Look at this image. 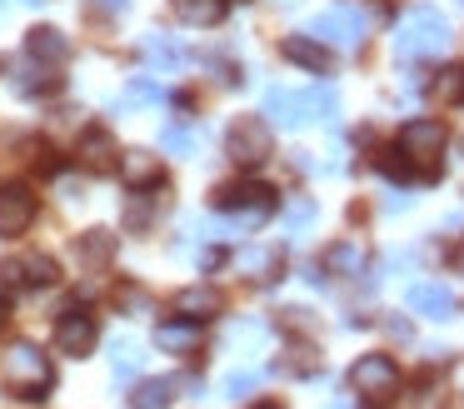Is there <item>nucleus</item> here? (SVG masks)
Here are the masks:
<instances>
[{
	"mask_svg": "<svg viewBox=\"0 0 464 409\" xmlns=\"http://www.w3.org/2000/svg\"><path fill=\"white\" fill-rule=\"evenodd\" d=\"M121 180L130 190H160V155H150V150H125L121 155Z\"/></svg>",
	"mask_w": 464,
	"mask_h": 409,
	"instance_id": "obj_14",
	"label": "nucleus"
},
{
	"mask_svg": "<svg viewBox=\"0 0 464 409\" xmlns=\"http://www.w3.org/2000/svg\"><path fill=\"white\" fill-rule=\"evenodd\" d=\"M255 385H260V375H255V369H235V375L225 379V399H240V394H250Z\"/></svg>",
	"mask_w": 464,
	"mask_h": 409,
	"instance_id": "obj_29",
	"label": "nucleus"
},
{
	"mask_svg": "<svg viewBox=\"0 0 464 409\" xmlns=\"http://www.w3.org/2000/svg\"><path fill=\"white\" fill-rule=\"evenodd\" d=\"M61 85H65V80L55 75V70L45 65V60H31V65H25L21 75H15V90H21V95H55Z\"/></svg>",
	"mask_w": 464,
	"mask_h": 409,
	"instance_id": "obj_20",
	"label": "nucleus"
},
{
	"mask_svg": "<svg viewBox=\"0 0 464 409\" xmlns=\"http://www.w3.org/2000/svg\"><path fill=\"white\" fill-rule=\"evenodd\" d=\"M11 325V299H5V289H0V329Z\"/></svg>",
	"mask_w": 464,
	"mask_h": 409,
	"instance_id": "obj_34",
	"label": "nucleus"
},
{
	"mask_svg": "<svg viewBox=\"0 0 464 409\" xmlns=\"http://www.w3.org/2000/svg\"><path fill=\"white\" fill-rule=\"evenodd\" d=\"M0 385L11 389L15 399H25V404H41V399H51V385H55V369L51 359L41 355V345H11V355L0 359Z\"/></svg>",
	"mask_w": 464,
	"mask_h": 409,
	"instance_id": "obj_1",
	"label": "nucleus"
},
{
	"mask_svg": "<svg viewBox=\"0 0 464 409\" xmlns=\"http://www.w3.org/2000/svg\"><path fill=\"white\" fill-rule=\"evenodd\" d=\"M121 299H125L130 309H150V295H145V289H135V285H125V289H121Z\"/></svg>",
	"mask_w": 464,
	"mask_h": 409,
	"instance_id": "obj_33",
	"label": "nucleus"
},
{
	"mask_svg": "<svg viewBox=\"0 0 464 409\" xmlns=\"http://www.w3.org/2000/svg\"><path fill=\"white\" fill-rule=\"evenodd\" d=\"M155 345L170 349V355H190V349L200 345V325H195V319H165V325L155 329Z\"/></svg>",
	"mask_w": 464,
	"mask_h": 409,
	"instance_id": "obj_19",
	"label": "nucleus"
},
{
	"mask_svg": "<svg viewBox=\"0 0 464 409\" xmlns=\"http://www.w3.org/2000/svg\"><path fill=\"white\" fill-rule=\"evenodd\" d=\"M160 140L170 150H190V130H180V125H170V130H160Z\"/></svg>",
	"mask_w": 464,
	"mask_h": 409,
	"instance_id": "obj_32",
	"label": "nucleus"
},
{
	"mask_svg": "<svg viewBox=\"0 0 464 409\" xmlns=\"http://www.w3.org/2000/svg\"><path fill=\"white\" fill-rule=\"evenodd\" d=\"M160 90L150 85V80H130V90H125V105H140V100H155Z\"/></svg>",
	"mask_w": 464,
	"mask_h": 409,
	"instance_id": "obj_31",
	"label": "nucleus"
},
{
	"mask_svg": "<svg viewBox=\"0 0 464 409\" xmlns=\"http://www.w3.org/2000/svg\"><path fill=\"white\" fill-rule=\"evenodd\" d=\"M434 95H440L444 105H464V65L440 70V80H434Z\"/></svg>",
	"mask_w": 464,
	"mask_h": 409,
	"instance_id": "obj_26",
	"label": "nucleus"
},
{
	"mask_svg": "<svg viewBox=\"0 0 464 409\" xmlns=\"http://www.w3.org/2000/svg\"><path fill=\"white\" fill-rule=\"evenodd\" d=\"M145 60L160 65V70H175V65H180V50H175L165 35H150V40H145Z\"/></svg>",
	"mask_w": 464,
	"mask_h": 409,
	"instance_id": "obj_28",
	"label": "nucleus"
},
{
	"mask_svg": "<svg viewBox=\"0 0 464 409\" xmlns=\"http://www.w3.org/2000/svg\"><path fill=\"white\" fill-rule=\"evenodd\" d=\"M115 255V235L111 229H85L81 239H75V259H81V269H105Z\"/></svg>",
	"mask_w": 464,
	"mask_h": 409,
	"instance_id": "obj_18",
	"label": "nucleus"
},
{
	"mask_svg": "<svg viewBox=\"0 0 464 409\" xmlns=\"http://www.w3.org/2000/svg\"><path fill=\"white\" fill-rule=\"evenodd\" d=\"M175 15H180L185 25L210 30V25H220V20H225V0H175Z\"/></svg>",
	"mask_w": 464,
	"mask_h": 409,
	"instance_id": "obj_21",
	"label": "nucleus"
},
{
	"mask_svg": "<svg viewBox=\"0 0 464 409\" xmlns=\"http://www.w3.org/2000/svg\"><path fill=\"white\" fill-rule=\"evenodd\" d=\"M25 55L45 60V65H61V60H71V40L55 25H35V30H25Z\"/></svg>",
	"mask_w": 464,
	"mask_h": 409,
	"instance_id": "obj_16",
	"label": "nucleus"
},
{
	"mask_svg": "<svg viewBox=\"0 0 464 409\" xmlns=\"http://www.w3.org/2000/svg\"><path fill=\"white\" fill-rule=\"evenodd\" d=\"M235 269H240L245 279H255V285H265V279H275L285 269V255L275 245H250L235 255Z\"/></svg>",
	"mask_w": 464,
	"mask_h": 409,
	"instance_id": "obj_15",
	"label": "nucleus"
},
{
	"mask_svg": "<svg viewBox=\"0 0 464 409\" xmlns=\"http://www.w3.org/2000/svg\"><path fill=\"white\" fill-rule=\"evenodd\" d=\"M350 389L364 399V409H384L400 394V365L390 355H360L350 369Z\"/></svg>",
	"mask_w": 464,
	"mask_h": 409,
	"instance_id": "obj_5",
	"label": "nucleus"
},
{
	"mask_svg": "<svg viewBox=\"0 0 464 409\" xmlns=\"http://www.w3.org/2000/svg\"><path fill=\"white\" fill-rule=\"evenodd\" d=\"M404 305L414 309V315H424V319H454V295H450V285H440V279H420V285H410V295H404Z\"/></svg>",
	"mask_w": 464,
	"mask_h": 409,
	"instance_id": "obj_11",
	"label": "nucleus"
},
{
	"mask_svg": "<svg viewBox=\"0 0 464 409\" xmlns=\"http://www.w3.org/2000/svg\"><path fill=\"white\" fill-rule=\"evenodd\" d=\"M215 209H225V215H235L245 229H255L280 209V195H275L270 185H260V180H240V185L215 190Z\"/></svg>",
	"mask_w": 464,
	"mask_h": 409,
	"instance_id": "obj_4",
	"label": "nucleus"
},
{
	"mask_svg": "<svg viewBox=\"0 0 464 409\" xmlns=\"http://www.w3.org/2000/svg\"><path fill=\"white\" fill-rule=\"evenodd\" d=\"M21 275H25V285H55V279H61V265H55L51 255H25L21 259Z\"/></svg>",
	"mask_w": 464,
	"mask_h": 409,
	"instance_id": "obj_24",
	"label": "nucleus"
},
{
	"mask_svg": "<svg viewBox=\"0 0 464 409\" xmlns=\"http://www.w3.org/2000/svg\"><path fill=\"white\" fill-rule=\"evenodd\" d=\"M285 219H290L295 229H304L314 219V200H290V205H285Z\"/></svg>",
	"mask_w": 464,
	"mask_h": 409,
	"instance_id": "obj_30",
	"label": "nucleus"
},
{
	"mask_svg": "<svg viewBox=\"0 0 464 409\" xmlns=\"http://www.w3.org/2000/svg\"><path fill=\"white\" fill-rule=\"evenodd\" d=\"M454 30L450 20L440 15L434 5H414L410 15L400 20V35H394V50H400V60H440L444 50H450Z\"/></svg>",
	"mask_w": 464,
	"mask_h": 409,
	"instance_id": "obj_2",
	"label": "nucleus"
},
{
	"mask_svg": "<svg viewBox=\"0 0 464 409\" xmlns=\"http://www.w3.org/2000/svg\"><path fill=\"white\" fill-rule=\"evenodd\" d=\"M81 160H85V170H95V175H105V170H121V150H115L111 130H101V125L81 130Z\"/></svg>",
	"mask_w": 464,
	"mask_h": 409,
	"instance_id": "obj_13",
	"label": "nucleus"
},
{
	"mask_svg": "<svg viewBox=\"0 0 464 409\" xmlns=\"http://www.w3.org/2000/svg\"><path fill=\"white\" fill-rule=\"evenodd\" d=\"M394 145H400L404 155L414 160L420 180H434V175H440V160H444V145H450V135H444L440 120H410V125L400 130V140H394Z\"/></svg>",
	"mask_w": 464,
	"mask_h": 409,
	"instance_id": "obj_6",
	"label": "nucleus"
},
{
	"mask_svg": "<svg viewBox=\"0 0 464 409\" xmlns=\"http://www.w3.org/2000/svg\"><path fill=\"white\" fill-rule=\"evenodd\" d=\"M35 225V195L31 185H0V239H15Z\"/></svg>",
	"mask_w": 464,
	"mask_h": 409,
	"instance_id": "obj_9",
	"label": "nucleus"
},
{
	"mask_svg": "<svg viewBox=\"0 0 464 409\" xmlns=\"http://www.w3.org/2000/svg\"><path fill=\"white\" fill-rule=\"evenodd\" d=\"M380 170H384V175L394 180V185H410V180L420 175V170H414V160L404 155L400 145H394V150H384V155H380Z\"/></svg>",
	"mask_w": 464,
	"mask_h": 409,
	"instance_id": "obj_25",
	"label": "nucleus"
},
{
	"mask_svg": "<svg viewBox=\"0 0 464 409\" xmlns=\"http://www.w3.org/2000/svg\"><path fill=\"white\" fill-rule=\"evenodd\" d=\"M95 339H101V329H95V315H85V309H71V315H61V325H55L61 355H91Z\"/></svg>",
	"mask_w": 464,
	"mask_h": 409,
	"instance_id": "obj_10",
	"label": "nucleus"
},
{
	"mask_svg": "<svg viewBox=\"0 0 464 409\" xmlns=\"http://www.w3.org/2000/svg\"><path fill=\"white\" fill-rule=\"evenodd\" d=\"M364 30H370V15L360 5H340V10H324V15L310 20V35L334 50H354L364 40Z\"/></svg>",
	"mask_w": 464,
	"mask_h": 409,
	"instance_id": "obj_8",
	"label": "nucleus"
},
{
	"mask_svg": "<svg viewBox=\"0 0 464 409\" xmlns=\"http://www.w3.org/2000/svg\"><path fill=\"white\" fill-rule=\"evenodd\" d=\"M0 70H5V65H0Z\"/></svg>",
	"mask_w": 464,
	"mask_h": 409,
	"instance_id": "obj_38",
	"label": "nucleus"
},
{
	"mask_svg": "<svg viewBox=\"0 0 464 409\" xmlns=\"http://www.w3.org/2000/svg\"><path fill=\"white\" fill-rule=\"evenodd\" d=\"M255 409H280V404H270V399H265V404H255Z\"/></svg>",
	"mask_w": 464,
	"mask_h": 409,
	"instance_id": "obj_37",
	"label": "nucleus"
},
{
	"mask_svg": "<svg viewBox=\"0 0 464 409\" xmlns=\"http://www.w3.org/2000/svg\"><path fill=\"white\" fill-rule=\"evenodd\" d=\"M225 155L235 160L240 170H260L265 160L275 155V135L260 115H240L230 130H225Z\"/></svg>",
	"mask_w": 464,
	"mask_h": 409,
	"instance_id": "obj_7",
	"label": "nucleus"
},
{
	"mask_svg": "<svg viewBox=\"0 0 464 409\" xmlns=\"http://www.w3.org/2000/svg\"><path fill=\"white\" fill-rule=\"evenodd\" d=\"M220 289H210V285H190V289H180L175 295V315L180 319H195V325H205L210 315H220Z\"/></svg>",
	"mask_w": 464,
	"mask_h": 409,
	"instance_id": "obj_17",
	"label": "nucleus"
},
{
	"mask_svg": "<svg viewBox=\"0 0 464 409\" xmlns=\"http://www.w3.org/2000/svg\"><path fill=\"white\" fill-rule=\"evenodd\" d=\"M91 5H95V10H125L130 0H91Z\"/></svg>",
	"mask_w": 464,
	"mask_h": 409,
	"instance_id": "obj_35",
	"label": "nucleus"
},
{
	"mask_svg": "<svg viewBox=\"0 0 464 409\" xmlns=\"http://www.w3.org/2000/svg\"><path fill=\"white\" fill-rule=\"evenodd\" d=\"M265 115L285 130H300L304 120H334L340 115V95L330 85H314V90H280L275 85L265 95Z\"/></svg>",
	"mask_w": 464,
	"mask_h": 409,
	"instance_id": "obj_3",
	"label": "nucleus"
},
{
	"mask_svg": "<svg viewBox=\"0 0 464 409\" xmlns=\"http://www.w3.org/2000/svg\"><path fill=\"white\" fill-rule=\"evenodd\" d=\"M454 269H464V245H459V249H454Z\"/></svg>",
	"mask_w": 464,
	"mask_h": 409,
	"instance_id": "obj_36",
	"label": "nucleus"
},
{
	"mask_svg": "<svg viewBox=\"0 0 464 409\" xmlns=\"http://www.w3.org/2000/svg\"><path fill=\"white\" fill-rule=\"evenodd\" d=\"M111 365H115V375H125V379H130L135 369L145 365L140 345H135V339H115V349H111Z\"/></svg>",
	"mask_w": 464,
	"mask_h": 409,
	"instance_id": "obj_27",
	"label": "nucleus"
},
{
	"mask_svg": "<svg viewBox=\"0 0 464 409\" xmlns=\"http://www.w3.org/2000/svg\"><path fill=\"white\" fill-rule=\"evenodd\" d=\"M175 399V379H145L130 394V409H170Z\"/></svg>",
	"mask_w": 464,
	"mask_h": 409,
	"instance_id": "obj_23",
	"label": "nucleus"
},
{
	"mask_svg": "<svg viewBox=\"0 0 464 409\" xmlns=\"http://www.w3.org/2000/svg\"><path fill=\"white\" fill-rule=\"evenodd\" d=\"M280 55L290 60V65H304L310 75H324V70H330V45H324V40H314L310 30H304V35H285Z\"/></svg>",
	"mask_w": 464,
	"mask_h": 409,
	"instance_id": "obj_12",
	"label": "nucleus"
},
{
	"mask_svg": "<svg viewBox=\"0 0 464 409\" xmlns=\"http://www.w3.org/2000/svg\"><path fill=\"white\" fill-rule=\"evenodd\" d=\"M320 265L330 269V275H360V269H364V249H360V245H350V239H340V245L324 249Z\"/></svg>",
	"mask_w": 464,
	"mask_h": 409,
	"instance_id": "obj_22",
	"label": "nucleus"
}]
</instances>
